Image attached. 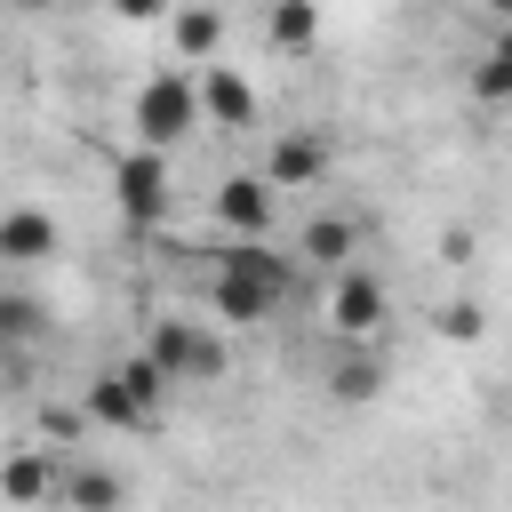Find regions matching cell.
Here are the masks:
<instances>
[{"instance_id": "6da1fadb", "label": "cell", "mask_w": 512, "mask_h": 512, "mask_svg": "<svg viewBox=\"0 0 512 512\" xmlns=\"http://www.w3.org/2000/svg\"><path fill=\"white\" fill-rule=\"evenodd\" d=\"M288 296H296V256H280L272 240H240L232 232L224 248H208V304H216V320L256 328Z\"/></svg>"}, {"instance_id": "7a4b0ae2", "label": "cell", "mask_w": 512, "mask_h": 512, "mask_svg": "<svg viewBox=\"0 0 512 512\" xmlns=\"http://www.w3.org/2000/svg\"><path fill=\"white\" fill-rule=\"evenodd\" d=\"M168 392H176V384L160 376V360H152V352H128V360H104V368H96V384H88V416H96L104 432H144L152 408H160Z\"/></svg>"}, {"instance_id": "3957f363", "label": "cell", "mask_w": 512, "mask_h": 512, "mask_svg": "<svg viewBox=\"0 0 512 512\" xmlns=\"http://www.w3.org/2000/svg\"><path fill=\"white\" fill-rule=\"evenodd\" d=\"M128 128H136V144H160V152L192 144V128H208L200 120V80L192 72H152L128 96Z\"/></svg>"}, {"instance_id": "277c9868", "label": "cell", "mask_w": 512, "mask_h": 512, "mask_svg": "<svg viewBox=\"0 0 512 512\" xmlns=\"http://www.w3.org/2000/svg\"><path fill=\"white\" fill-rule=\"evenodd\" d=\"M144 352L160 360L168 384H216V376L232 368L216 320H152V344H144Z\"/></svg>"}, {"instance_id": "5b68a950", "label": "cell", "mask_w": 512, "mask_h": 512, "mask_svg": "<svg viewBox=\"0 0 512 512\" xmlns=\"http://www.w3.org/2000/svg\"><path fill=\"white\" fill-rule=\"evenodd\" d=\"M112 200L128 224H160L168 216V152L160 144H128L112 160Z\"/></svg>"}, {"instance_id": "8992f818", "label": "cell", "mask_w": 512, "mask_h": 512, "mask_svg": "<svg viewBox=\"0 0 512 512\" xmlns=\"http://www.w3.org/2000/svg\"><path fill=\"white\" fill-rule=\"evenodd\" d=\"M256 176H264L272 192H304V184H320V176H328V136H320V128H280Z\"/></svg>"}, {"instance_id": "52a82bcc", "label": "cell", "mask_w": 512, "mask_h": 512, "mask_svg": "<svg viewBox=\"0 0 512 512\" xmlns=\"http://www.w3.org/2000/svg\"><path fill=\"white\" fill-rule=\"evenodd\" d=\"M328 320H336V336L368 344V336H384V320H392V288H384L376 272H344L336 296H328Z\"/></svg>"}, {"instance_id": "ba28073f", "label": "cell", "mask_w": 512, "mask_h": 512, "mask_svg": "<svg viewBox=\"0 0 512 512\" xmlns=\"http://www.w3.org/2000/svg\"><path fill=\"white\" fill-rule=\"evenodd\" d=\"M256 112H264V104H256V88H248L232 64H216V56H208V64H200V120L240 136V128H256Z\"/></svg>"}, {"instance_id": "9c48e42d", "label": "cell", "mask_w": 512, "mask_h": 512, "mask_svg": "<svg viewBox=\"0 0 512 512\" xmlns=\"http://www.w3.org/2000/svg\"><path fill=\"white\" fill-rule=\"evenodd\" d=\"M272 208H280V192H272L264 176H224V184H216V224L240 232V240H264V232H272Z\"/></svg>"}, {"instance_id": "30bf717a", "label": "cell", "mask_w": 512, "mask_h": 512, "mask_svg": "<svg viewBox=\"0 0 512 512\" xmlns=\"http://www.w3.org/2000/svg\"><path fill=\"white\" fill-rule=\"evenodd\" d=\"M64 248L48 208H0V264H48Z\"/></svg>"}, {"instance_id": "8fae6325", "label": "cell", "mask_w": 512, "mask_h": 512, "mask_svg": "<svg viewBox=\"0 0 512 512\" xmlns=\"http://www.w3.org/2000/svg\"><path fill=\"white\" fill-rule=\"evenodd\" d=\"M352 248H360V224L336 216V208H320V216L304 224V240H296V256H304V264H328V272L352 264Z\"/></svg>"}, {"instance_id": "7c38bea8", "label": "cell", "mask_w": 512, "mask_h": 512, "mask_svg": "<svg viewBox=\"0 0 512 512\" xmlns=\"http://www.w3.org/2000/svg\"><path fill=\"white\" fill-rule=\"evenodd\" d=\"M264 32H272L280 56H312V48H320V0H272Z\"/></svg>"}, {"instance_id": "4fadbf2b", "label": "cell", "mask_w": 512, "mask_h": 512, "mask_svg": "<svg viewBox=\"0 0 512 512\" xmlns=\"http://www.w3.org/2000/svg\"><path fill=\"white\" fill-rule=\"evenodd\" d=\"M168 32H176V56H184V64H208V56L224 48V16H216V8H176Z\"/></svg>"}, {"instance_id": "5bb4252c", "label": "cell", "mask_w": 512, "mask_h": 512, "mask_svg": "<svg viewBox=\"0 0 512 512\" xmlns=\"http://www.w3.org/2000/svg\"><path fill=\"white\" fill-rule=\"evenodd\" d=\"M128 496V480H112V472H88V464H56V504H80V512H104V504H120Z\"/></svg>"}, {"instance_id": "9a60e30c", "label": "cell", "mask_w": 512, "mask_h": 512, "mask_svg": "<svg viewBox=\"0 0 512 512\" xmlns=\"http://www.w3.org/2000/svg\"><path fill=\"white\" fill-rule=\"evenodd\" d=\"M472 96H480V104H512V24H496V40L480 48V64H472Z\"/></svg>"}, {"instance_id": "2e32d148", "label": "cell", "mask_w": 512, "mask_h": 512, "mask_svg": "<svg viewBox=\"0 0 512 512\" xmlns=\"http://www.w3.org/2000/svg\"><path fill=\"white\" fill-rule=\"evenodd\" d=\"M328 392H336V400H376V392H384V352H376V336H368L352 360H336Z\"/></svg>"}, {"instance_id": "e0dca14e", "label": "cell", "mask_w": 512, "mask_h": 512, "mask_svg": "<svg viewBox=\"0 0 512 512\" xmlns=\"http://www.w3.org/2000/svg\"><path fill=\"white\" fill-rule=\"evenodd\" d=\"M0 496H16V504H40V496H56V456H48V448L16 456V464L0 472Z\"/></svg>"}, {"instance_id": "ac0fdd59", "label": "cell", "mask_w": 512, "mask_h": 512, "mask_svg": "<svg viewBox=\"0 0 512 512\" xmlns=\"http://www.w3.org/2000/svg\"><path fill=\"white\" fill-rule=\"evenodd\" d=\"M16 336H40V304L32 296H0V344H16Z\"/></svg>"}, {"instance_id": "d6986e66", "label": "cell", "mask_w": 512, "mask_h": 512, "mask_svg": "<svg viewBox=\"0 0 512 512\" xmlns=\"http://www.w3.org/2000/svg\"><path fill=\"white\" fill-rule=\"evenodd\" d=\"M488 320H480V304H440V336H456V344H472Z\"/></svg>"}, {"instance_id": "ffe728a7", "label": "cell", "mask_w": 512, "mask_h": 512, "mask_svg": "<svg viewBox=\"0 0 512 512\" xmlns=\"http://www.w3.org/2000/svg\"><path fill=\"white\" fill-rule=\"evenodd\" d=\"M112 16H128V24H152V16H168V0H112Z\"/></svg>"}, {"instance_id": "44dd1931", "label": "cell", "mask_w": 512, "mask_h": 512, "mask_svg": "<svg viewBox=\"0 0 512 512\" xmlns=\"http://www.w3.org/2000/svg\"><path fill=\"white\" fill-rule=\"evenodd\" d=\"M8 8H24V16H48V8H64V0H8Z\"/></svg>"}, {"instance_id": "7402d4cb", "label": "cell", "mask_w": 512, "mask_h": 512, "mask_svg": "<svg viewBox=\"0 0 512 512\" xmlns=\"http://www.w3.org/2000/svg\"><path fill=\"white\" fill-rule=\"evenodd\" d=\"M488 16H496V24H512V0H488Z\"/></svg>"}]
</instances>
